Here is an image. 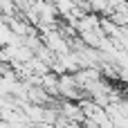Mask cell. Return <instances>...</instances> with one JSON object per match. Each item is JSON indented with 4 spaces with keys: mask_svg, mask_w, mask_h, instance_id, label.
<instances>
[{
    "mask_svg": "<svg viewBox=\"0 0 128 128\" xmlns=\"http://www.w3.org/2000/svg\"><path fill=\"white\" fill-rule=\"evenodd\" d=\"M56 81H58V76L56 74H52V72H45L43 76H40V88L54 99L56 97Z\"/></svg>",
    "mask_w": 128,
    "mask_h": 128,
    "instance_id": "cell-1",
    "label": "cell"
}]
</instances>
